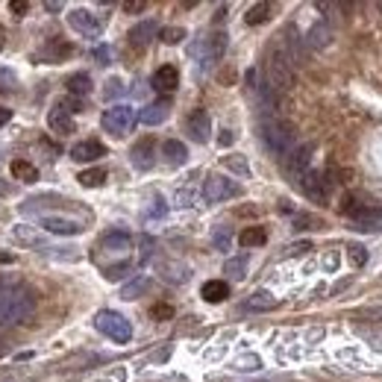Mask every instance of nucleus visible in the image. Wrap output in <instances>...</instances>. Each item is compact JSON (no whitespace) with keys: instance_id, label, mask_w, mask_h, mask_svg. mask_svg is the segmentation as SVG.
I'll use <instances>...</instances> for the list:
<instances>
[{"instance_id":"nucleus-20","label":"nucleus","mask_w":382,"mask_h":382,"mask_svg":"<svg viewBox=\"0 0 382 382\" xmlns=\"http://www.w3.org/2000/svg\"><path fill=\"white\" fill-rule=\"evenodd\" d=\"M224 50H227V35L224 33L209 35L206 42H203V47H200V53H203V62H215V59L224 56Z\"/></svg>"},{"instance_id":"nucleus-39","label":"nucleus","mask_w":382,"mask_h":382,"mask_svg":"<svg viewBox=\"0 0 382 382\" xmlns=\"http://www.w3.org/2000/svg\"><path fill=\"white\" fill-rule=\"evenodd\" d=\"M59 109H65L68 115H74V112H83V100H79V97H65L62 103H59Z\"/></svg>"},{"instance_id":"nucleus-34","label":"nucleus","mask_w":382,"mask_h":382,"mask_svg":"<svg viewBox=\"0 0 382 382\" xmlns=\"http://www.w3.org/2000/svg\"><path fill=\"white\" fill-rule=\"evenodd\" d=\"M347 259L353 268H365L368 265V250L361 245H347Z\"/></svg>"},{"instance_id":"nucleus-4","label":"nucleus","mask_w":382,"mask_h":382,"mask_svg":"<svg viewBox=\"0 0 382 382\" xmlns=\"http://www.w3.org/2000/svg\"><path fill=\"white\" fill-rule=\"evenodd\" d=\"M94 327L103 332L106 338H112L115 344H127V341L133 338V324L120 312H112V309L97 312L94 315Z\"/></svg>"},{"instance_id":"nucleus-3","label":"nucleus","mask_w":382,"mask_h":382,"mask_svg":"<svg viewBox=\"0 0 382 382\" xmlns=\"http://www.w3.org/2000/svg\"><path fill=\"white\" fill-rule=\"evenodd\" d=\"M265 83L274 89V91H288L294 86V65L288 62V56L279 50V45H274L268 50V59H265Z\"/></svg>"},{"instance_id":"nucleus-15","label":"nucleus","mask_w":382,"mask_h":382,"mask_svg":"<svg viewBox=\"0 0 382 382\" xmlns=\"http://www.w3.org/2000/svg\"><path fill=\"white\" fill-rule=\"evenodd\" d=\"M176 86H179V71L174 65H162V68L153 74V89L156 91L171 94V91H176Z\"/></svg>"},{"instance_id":"nucleus-27","label":"nucleus","mask_w":382,"mask_h":382,"mask_svg":"<svg viewBox=\"0 0 382 382\" xmlns=\"http://www.w3.org/2000/svg\"><path fill=\"white\" fill-rule=\"evenodd\" d=\"M306 42L312 45V47H327L330 42H332V30H330V24H324V21H318L312 30H309V35H306Z\"/></svg>"},{"instance_id":"nucleus-19","label":"nucleus","mask_w":382,"mask_h":382,"mask_svg":"<svg viewBox=\"0 0 382 382\" xmlns=\"http://www.w3.org/2000/svg\"><path fill=\"white\" fill-rule=\"evenodd\" d=\"M47 127L56 133V135H71L74 133V118L65 112V109H50V115H47Z\"/></svg>"},{"instance_id":"nucleus-42","label":"nucleus","mask_w":382,"mask_h":382,"mask_svg":"<svg viewBox=\"0 0 382 382\" xmlns=\"http://www.w3.org/2000/svg\"><path fill=\"white\" fill-rule=\"evenodd\" d=\"M9 12H12V15H27V12H30V4H24V0H12Z\"/></svg>"},{"instance_id":"nucleus-51","label":"nucleus","mask_w":382,"mask_h":382,"mask_svg":"<svg viewBox=\"0 0 382 382\" xmlns=\"http://www.w3.org/2000/svg\"><path fill=\"white\" fill-rule=\"evenodd\" d=\"M224 15H227V6H220V9L215 12V21H224Z\"/></svg>"},{"instance_id":"nucleus-50","label":"nucleus","mask_w":382,"mask_h":382,"mask_svg":"<svg viewBox=\"0 0 382 382\" xmlns=\"http://www.w3.org/2000/svg\"><path fill=\"white\" fill-rule=\"evenodd\" d=\"M335 265H338V256H335V253H330V256H327V268H330V271H332V268H335Z\"/></svg>"},{"instance_id":"nucleus-46","label":"nucleus","mask_w":382,"mask_h":382,"mask_svg":"<svg viewBox=\"0 0 382 382\" xmlns=\"http://www.w3.org/2000/svg\"><path fill=\"white\" fill-rule=\"evenodd\" d=\"M94 59L100 65H109V47H94Z\"/></svg>"},{"instance_id":"nucleus-9","label":"nucleus","mask_w":382,"mask_h":382,"mask_svg":"<svg viewBox=\"0 0 382 382\" xmlns=\"http://www.w3.org/2000/svg\"><path fill=\"white\" fill-rule=\"evenodd\" d=\"M186 130H189V135L194 138L197 145H206V142H209V133H212V118H209V112H206V109H194V112L189 115V120H186Z\"/></svg>"},{"instance_id":"nucleus-28","label":"nucleus","mask_w":382,"mask_h":382,"mask_svg":"<svg viewBox=\"0 0 382 382\" xmlns=\"http://www.w3.org/2000/svg\"><path fill=\"white\" fill-rule=\"evenodd\" d=\"M145 291H150V276H135V279H130L124 288H120V297H124V300H138Z\"/></svg>"},{"instance_id":"nucleus-47","label":"nucleus","mask_w":382,"mask_h":382,"mask_svg":"<svg viewBox=\"0 0 382 382\" xmlns=\"http://www.w3.org/2000/svg\"><path fill=\"white\" fill-rule=\"evenodd\" d=\"M9 118H12V109L0 106V127H4V124H9Z\"/></svg>"},{"instance_id":"nucleus-1","label":"nucleus","mask_w":382,"mask_h":382,"mask_svg":"<svg viewBox=\"0 0 382 382\" xmlns=\"http://www.w3.org/2000/svg\"><path fill=\"white\" fill-rule=\"evenodd\" d=\"M33 309H35V294L30 288L18 286V288L4 291L0 294V330L24 324V320L33 315Z\"/></svg>"},{"instance_id":"nucleus-23","label":"nucleus","mask_w":382,"mask_h":382,"mask_svg":"<svg viewBox=\"0 0 382 382\" xmlns=\"http://www.w3.org/2000/svg\"><path fill=\"white\" fill-rule=\"evenodd\" d=\"M74 53V47L68 42H62V38H53V42H47V47L42 50V59H47V62H62V59H68Z\"/></svg>"},{"instance_id":"nucleus-16","label":"nucleus","mask_w":382,"mask_h":382,"mask_svg":"<svg viewBox=\"0 0 382 382\" xmlns=\"http://www.w3.org/2000/svg\"><path fill=\"white\" fill-rule=\"evenodd\" d=\"M130 245H133V235L127 230H109V232L100 235V247L103 250L120 253V250H130Z\"/></svg>"},{"instance_id":"nucleus-8","label":"nucleus","mask_w":382,"mask_h":382,"mask_svg":"<svg viewBox=\"0 0 382 382\" xmlns=\"http://www.w3.org/2000/svg\"><path fill=\"white\" fill-rule=\"evenodd\" d=\"M68 24L86 38H97L100 33H103V21H100L97 15H91L89 9H74L68 15Z\"/></svg>"},{"instance_id":"nucleus-55","label":"nucleus","mask_w":382,"mask_h":382,"mask_svg":"<svg viewBox=\"0 0 382 382\" xmlns=\"http://www.w3.org/2000/svg\"><path fill=\"white\" fill-rule=\"evenodd\" d=\"M0 356H4V344H0Z\"/></svg>"},{"instance_id":"nucleus-36","label":"nucleus","mask_w":382,"mask_h":382,"mask_svg":"<svg viewBox=\"0 0 382 382\" xmlns=\"http://www.w3.org/2000/svg\"><path fill=\"white\" fill-rule=\"evenodd\" d=\"M212 241H215V247H218V250H230L232 235H230V230H227V227H218V230H215V235H212Z\"/></svg>"},{"instance_id":"nucleus-11","label":"nucleus","mask_w":382,"mask_h":382,"mask_svg":"<svg viewBox=\"0 0 382 382\" xmlns=\"http://www.w3.org/2000/svg\"><path fill=\"white\" fill-rule=\"evenodd\" d=\"M130 162L138 171H150L153 168V162H156V142H153V138H142V142H135V147L130 150Z\"/></svg>"},{"instance_id":"nucleus-5","label":"nucleus","mask_w":382,"mask_h":382,"mask_svg":"<svg viewBox=\"0 0 382 382\" xmlns=\"http://www.w3.org/2000/svg\"><path fill=\"white\" fill-rule=\"evenodd\" d=\"M100 124H103V130L112 133L115 138H124L133 130V124H135V109L127 106V103H118V106H112V109L103 112Z\"/></svg>"},{"instance_id":"nucleus-38","label":"nucleus","mask_w":382,"mask_h":382,"mask_svg":"<svg viewBox=\"0 0 382 382\" xmlns=\"http://www.w3.org/2000/svg\"><path fill=\"white\" fill-rule=\"evenodd\" d=\"M150 315H153V320H171V318H174V306H168V303H156V306L150 309Z\"/></svg>"},{"instance_id":"nucleus-48","label":"nucleus","mask_w":382,"mask_h":382,"mask_svg":"<svg viewBox=\"0 0 382 382\" xmlns=\"http://www.w3.org/2000/svg\"><path fill=\"white\" fill-rule=\"evenodd\" d=\"M288 250L291 253H306V250H312V245H309V241H303V245H291Z\"/></svg>"},{"instance_id":"nucleus-26","label":"nucleus","mask_w":382,"mask_h":382,"mask_svg":"<svg viewBox=\"0 0 382 382\" xmlns=\"http://www.w3.org/2000/svg\"><path fill=\"white\" fill-rule=\"evenodd\" d=\"M238 241H241V247H262L265 241H268V230L265 227H247L245 232L238 235Z\"/></svg>"},{"instance_id":"nucleus-41","label":"nucleus","mask_w":382,"mask_h":382,"mask_svg":"<svg viewBox=\"0 0 382 382\" xmlns=\"http://www.w3.org/2000/svg\"><path fill=\"white\" fill-rule=\"evenodd\" d=\"M120 91H124V86H120V79H109V83H106V97H118Z\"/></svg>"},{"instance_id":"nucleus-17","label":"nucleus","mask_w":382,"mask_h":382,"mask_svg":"<svg viewBox=\"0 0 382 382\" xmlns=\"http://www.w3.org/2000/svg\"><path fill=\"white\" fill-rule=\"evenodd\" d=\"M162 156H165V162L179 168V165H186L189 162V147L183 142H176V138H168V142L162 145Z\"/></svg>"},{"instance_id":"nucleus-37","label":"nucleus","mask_w":382,"mask_h":382,"mask_svg":"<svg viewBox=\"0 0 382 382\" xmlns=\"http://www.w3.org/2000/svg\"><path fill=\"white\" fill-rule=\"evenodd\" d=\"M130 268H133L130 262H118V265H109V268H103V276H106V279H120V276H124Z\"/></svg>"},{"instance_id":"nucleus-25","label":"nucleus","mask_w":382,"mask_h":382,"mask_svg":"<svg viewBox=\"0 0 382 382\" xmlns=\"http://www.w3.org/2000/svg\"><path fill=\"white\" fill-rule=\"evenodd\" d=\"M271 15H274V4H268V0H262V4H253V6L247 9L245 21H247L250 27H259V24H265Z\"/></svg>"},{"instance_id":"nucleus-14","label":"nucleus","mask_w":382,"mask_h":382,"mask_svg":"<svg viewBox=\"0 0 382 382\" xmlns=\"http://www.w3.org/2000/svg\"><path fill=\"white\" fill-rule=\"evenodd\" d=\"M42 227L53 235H79L83 227H79V220H71V218H56V215H45L42 218Z\"/></svg>"},{"instance_id":"nucleus-13","label":"nucleus","mask_w":382,"mask_h":382,"mask_svg":"<svg viewBox=\"0 0 382 382\" xmlns=\"http://www.w3.org/2000/svg\"><path fill=\"white\" fill-rule=\"evenodd\" d=\"M100 156H106V147L97 142V138H86V142H79L71 147V159L74 162H97Z\"/></svg>"},{"instance_id":"nucleus-22","label":"nucleus","mask_w":382,"mask_h":382,"mask_svg":"<svg viewBox=\"0 0 382 382\" xmlns=\"http://www.w3.org/2000/svg\"><path fill=\"white\" fill-rule=\"evenodd\" d=\"M276 306V297L271 291H253L247 300H245V309L247 312H268Z\"/></svg>"},{"instance_id":"nucleus-12","label":"nucleus","mask_w":382,"mask_h":382,"mask_svg":"<svg viewBox=\"0 0 382 382\" xmlns=\"http://www.w3.org/2000/svg\"><path fill=\"white\" fill-rule=\"evenodd\" d=\"M168 115H171V100L162 97V100H153V103H147L142 112H138V120L147 127H159L162 120H168Z\"/></svg>"},{"instance_id":"nucleus-52","label":"nucleus","mask_w":382,"mask_h":382,"mask_svg":"<svg viewBox=\"0 0 382 382\" xmlns=\"http://www.w3.org/2000/svg\"><path fill=\"white\" fill-rule=\"evenodd\" d=\"M0 262H9V265H12V262H15V256H12V253H0Z\"/></svg>"},{"instance_id":"nucleus-33","label":"nucleus","mask_w":382,"mask_h":382,"mask_svg":"<svg viewBox=\"0 0 382 382\" xmlns=\"http://www.w3.org/2000/svg\"><path fill=\"white\" fill-rule=\"evenodd\" d=\"M224 168H230L232 174H238V176H250V165H247V159L245 156H224Z\"/></svg>"},{"instance_id":"nucleus-6","label":"nucleus","mask_w":382,"mask_h":382,"mask_svg":"<svg viewBox=\"0 0 382 382\" xmlns=\"http://www.w3.org/2000/svg\"><path fill=\"white\" fill-rule=\"evenodd\" d=\"M238 194H241V186L230 176L212 174V176H206V183H203V200L206 203H224V200L238 197Z\"/></svg>"},{"instance_id":"nucleus-21","label":"nucleus","mask_w":382,"mask_h":382,"mask_svg":"<svg viewBox=\"0 0 382 382\" xmlns=\"http://www.w3.org/2000/svg\"><path fill=\"white\" fill-rule=\"evenodd\" d=\"M153 35H156V24H153V21H142V24H135V27L130 30L127 38H130L133 47H147Z\"/></svg>"},{"instance_id":"nucleus-7","label":"nucleus","mask_w":382,"mask_h":382,"mask_svg":"<svg viewBox=\"0 0 382 382\" xmlns=\"http://www.w3.org/2000/svg\"><path fill=\"white\" fill-rule=\"evenodd\" d=\"M297 186L303 189V194H306L309 200H318V203H324V200L330 197V186H332V179H330V174L306 171L303 176L297 179Z\"/></svg>"},{"instance_id":"nucleus-49","label":"nucleus","mask_w":382,"mask_h":382,"mask_svg":"<svg viewBox=\"0 0 382 382\" xmlns=\"http://www.w3.org/2000/svg\"><path fill=\"white\" fill-rule=\"evenodd\" d=\"M45 9H47V12H59V9H62V4H53V0H47Z\"/></svg>"},{"instance_id":"nucleus-53","label":"nucleus","mask_w":382,"mask_h":382,"mask_svg":"<svg viewBox=\"0 0 382 382\" xmlns=\"http://www.w3.org/2000/svg\"><path fill=\"white\" fill-rule=\"evenodd\" d=\"M259 382H291L288 376H276V379H259Z\"/></svg>"},{"instance_id":"nucleus-10","label":"nucleus","mask_w":382,"mask_h":382,"mask_svg":"<svg viewBox=\"0 0 382 382\" xmlns=\"http://www.w3.org/2000/svg\"><path fill=\"white\" fill-rule=\"evenodd\" d=\"M312 153H315V145H300V147H294V150L286 156V171H288L294 179H300V176L309 171Z\"/></svg>"},{"instance_id":"nucleus-31","label":"nucleus","mask_w":382,"mask_h":382,"mask_svg":"<svg viewBox=\"0 0 382 382\" xmlns=\"http://www.w3.org/2000/svg\"><path fill=\"white\" fill-rule=\"evenodd\" d=\"M324 218H318V215H306V212H300L294 215V230H324Z\"/></svg>"},{"instance_id":"nucleus-43","label":"nucleus","mask_w":382,"mask_h":382,"mask_svg":"<svg viewBox=\"0 0 382 382\" xmlns=\"http://www.w3.org/2000/svg\"><path fill=\"white\" fill-rule=\"evenodd\" d=\"M15 235L21 238V241H27V245H38V235H35V232H27L24 227H18V230H15Z\"/></svg>"},{"instance_id":"nucleus-32","label":"nucleus","mask_w":382,"mask_h":382,"mask_svg":"<svg viewBox=\"0 0 382 382\" xmlns=\"http://www.w3.org/2000/svg\"><path fill=\"white\" fill-rule=\"evenodd\" d=\"M224 274H230V279H245V274H247V256H235V259H227V265H224Z\"/></svg>"},{"instance_id":"nucleus-40","label":"nucleus","mask_w":382,"mask_h":382,"mask_svg":"<svg viewBox=\"0 0 382 382\" xmlns=\"http://www.w3.org/2000/svg\"><path fill=\"white\" fill-rule=\"evenodd\" d=\"M145 9H147L145 0H130V4H124V12L127 15H138V12H145Z\"/></svg>"},{"instance_id":"nucleus-54","label":"nucleus","mask_w":382,"mask_h":382,"mask_svg":"<svg viewBox=\"0 0 382 382\" xmlns=\"http://www.w3.org/2000/svg\"><path fill=\"white\" fill-rule=\"evenodd\" d=\"M4 38H6V30H4V24H0V50H4Z\"/></svg>"},{"instance_id":"nucleus-44","label":"nucleus","mask_w":382,"mask_h":382,"mask_svg":"<svg viewBox=\"0 0 382 382\" xmlns=\"http://www.w3.org/2000/svg\"><path fill=\"white\" fill-rule=\"evenodd\" d=\"M359 318H368V320H382V306H373V309H361Z\"/></svg>"},{"instance_id":"nucleus-35","label":"nucleus","mask_w":382,"mask_h":382,"mask_svg":"<svg viewBox=\"0 0 382 382\" xmlns=\"http://www.w3.org/2000/svg\"><path fill=\"white\" fill-rule=\"evenodd\" d=\"M159 38H162L165 45H179L186 38V30L183 27H165V30H159Z\"/></svg>"},{"instance_id":"nucleus-45","label":"nucleus","mask_w":382,"mask_h":382,"mask_svg":"<svg viewBox=\"0 0 382 382\" xmlns=\"http://www.w3.org/2000/svg\"><path fill=\"white\" fill-rule=\"evenodd\" d=\"M235 142V135H232V130H220V135H218V145L220 147H230Z\"/></svg>"},{"instance_id":"nucleus-29","label":"nucleus","mask_w":382,"mask_h":382,"mask_svg":"<svg viewBox=\"0 0 382 382\" xmlns=\"http://www.w3.org/2000/svg\"><path fill=\"white\" fill-rule=\"evenodd\" d=\"M12 176L21 179V183H35V179H38V168L33 162H27V159H15V162H12Z\"/></svg>"},{"instance_id":"nucleus-30","label":"nucleus","mask_w":382,"mask_h":382,"mask_svg":"<svg viewBox=\"0 0 382 382\" xmlns=\"http://www.w3.org/2000/svg\"><path fill=\"white\" fill-rule=\"evenodd\" d=\"M77 179H79V186L97 189V186H103V183H106V171H103V168H91V171H83Z\"/></svg>"},{"instance_id":"nucleus-24","label":"nucleus","mask_w":382,"mask_h":382,"mask_svg":"<svg viewBox=\"0 0 382 382\" xmlns=\"http://www.w3.org/2000/svg\"><path fill=\"white\" fill-rule=\"evenodd\" d=\"M65 86H68V94H71V97H79V100H83L86 94H91V89H94L89 74H71Z\"/></svg>"},{"instance_id":"nucleus-18","label":"nucleus","mask_w":382,"mask_h":382,"mask_svg":"<svg viewBox=\"0 0 382 382\" xmlns=\"http://www.w3.org/2000/svg\"><path fill=\"white\" fill-rule=\"evenodd\" d=\"M200 297H203L206 303H224L230 297V283H224V279H209V283H203V288H200Z\"/></svg>"},{"instance_id":"nucleus-2","label":"nucleus","mask_w":382,"mask_h":382,"mask_svg":"<svg viewBox=\"0 0 382 382\" xmlns=\"http://www.w3.org/2000/svg\"><path fill=\"white\" fill-rule=\"evenodd\" d=\"M262 142L265 147L274 153V156H288L294 147H297V133L288 120H279V118H271L262 124Z\"/></svg>"}]
</instances>
